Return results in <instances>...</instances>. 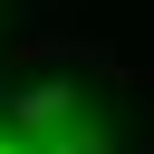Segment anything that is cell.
I'll return each instance as SVG.
<instances>
[{
  "label": "cell",
  "instance_id": "6da1fadb",
  "mask_svg": "<svg viewBox=\"0 0 154 154\" xmlns=\"http://www.w3.org/2000/svg\"><path fill=\"white\" fill-rule=\"evenodd\" d=\"M0 154H106L58 96H19V87H0Z\"/></svg>",
  "mask_w": 154,
  "mask_h": 154
}]
</instances>
